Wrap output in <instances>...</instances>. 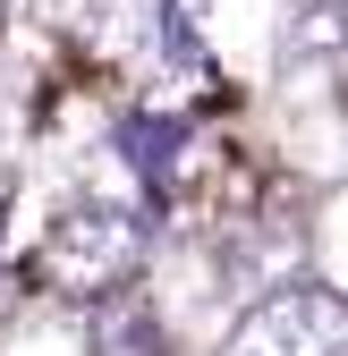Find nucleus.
<instances>
[{"instance_id": "obj_1", "label": "nucleus", "mask_w": 348, "mask_h": 356, "mask_svg": "<svg viewBox=\"0 0 348 356\" xmlns=\"http://www.w3.org/2000/svg\"><path fill=\"white\" fill-rule=\"evenodd\" d=\"M42 280H52L60 297H77V305H94V297H111V289H127L136 280V263H145V220L136 212H119V204H77V212H60L52 229H42Z\"/></svg>"}, {"instance_id": "obj_2", "label": "nucleus", "mask_w": 348, "mask_h": 356, "mask_svg": "<svg viewBox=\"0 0 348 356\" xmlns=\"http://www.w3.org/2000/svg\"><path fill=\"white\" fill-rule=\"evenodd\" d=\"M221 356H348V297L272 289L264 305H246V323L221 339Z\"/></svg>"}, {"instance_id": "obj_3", "label": "nucleus", "mask_w": 348, "mask_h": 356, "mask_svg": "<svg viewBox=\"0 0 348 356\" xmlns=\"http://www.w3.org/2000/svg\"><path fill=\"white\" fill-rule=\"evenodd\" d=\"M119 153H127V170H136L153 195H170L179 153H187V119H170V111H127V119H119Z\"/></svg>"}, {"instance_id": "obj_4", "label": "nucleus", "mask_w": 348, "mask_h": 356, "mask_svg": "<svg viewBox=\"0 0 348 356\" xmlns=\"http://www.w3.org/2000/svg\"><path fill=\"white\" fill-rule=\"evenodd\" d=\"M94 356H170L161 323H153V305L136 289H111L94 297Z\"/></svg>"}, {"instance_id": "obj_5", "label": "nucleus", "mask_w": 348, "mask_h": 356, "mask_svg": "<svg viewBox=\"0 0 348 356\" xmlns=\"http://www.w3.org/2000/svg\"><path fill=\"white\" fill-rule=\"evenodd\" d=\"M196 17H204V0H161V34H170V60H196Z\"/></svg>"}, {"instance_id": "obj_6", "label": "nucleus", "mask_w": 348, "mask_h": 356, "mask_svg": "<svg viewBox=\"0 0 348 356\" xmlns=\"http://www.w3.org/2000/svg\"><path fill=\"white\" fill-rule=\"evenodd\" d=\"M9 314H17V280L0 272V323H9Z\"/></svg>"}]
</instances>
